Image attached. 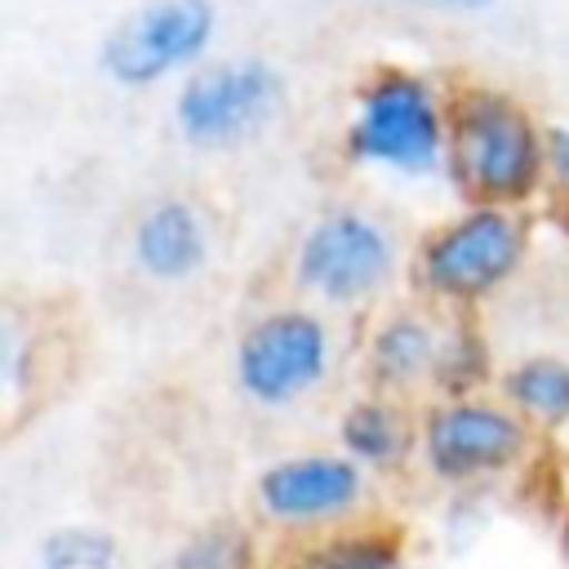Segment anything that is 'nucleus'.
<instances>
[{"label":"nucleus","instance_id":"obj_14","mask_svg":"<svg viewBox=\"0 0 569 569\" xmlns=\"http://www.w3.org/2000/svg\"><path fill=\"white\" fill-rule=\"evenodd\" d=\"M44 569H120V551L98 529H53L40 547Z\"/></svg>","mask_w":569,"mask_h":569},{"label":"nucleus","instance_id":"obj_12","mask_svg":"<svg viewBox=\"0 0 569 569\" xmlns=\"http://www.w3.org/2000/svg\"><path fill=\"white\" fill-rule=\"evenodd\" d=\"M507 396L533 418H569V365L533 356L507 373Z\"/></svg>","mask_w":569,"mask_h":569},{"label":"nucleus","instance_id":"obj_4","mask_svg":"<svg viewBox=\"0 0 569 569\" xmlns=\"http://www.w3.org/2000/svg\"><path fill=\"white\" fill-rule=\"evenodd\" d=\"M284 98V84L271 62L236 58L196 71L173 102V120L191 147H236L258 133Z\"/></svg>","mask_w":569,"mask_h":569},{"label":"nucleus","instance_id":"obj_2","mask_svg":"<svg viewBox=\"0 0 569 569\" xmlns=\"http://www.w3.org/2000/svg\"><path fill=\"white\" fill-rule=\"evenodd\" d=\"M445 147H449V120L440 116L427 80L409 71H382L360 89L347 129L351 160L396 173H427L440 164Z\"/></svg>","mask_w":569,"mask_h":569},{"label":"nucleus","instance_id":"obj_15","mask_svg":"<svg viewBox=\"0 0 569 569\" xmlns=\"http://www.w3.org/2000/svg\"><path fill=\"white\" fill-rule=\"evenodd\" d=\"M298 569H400V547L391 538H333L298 560Z\"/></svg>","mask_w":569,"mask_h":569},{"label":"nucleus","instance_id":"obj_13","mask_svg":"<svg viewBox=\"0 0 569 569\" xmlns=\"http://www.w3.org/2000/svg\"><path fill=\"white\" fill-rule=\"evenodd\" d=\"M342 445L360 462H391L405 449V422L387 405H356L342 418Z\"/></svg>","mask_w":569,"mask_h":569},{"label":"nucleus","instance_id":"obj_17","mask_svg":"<svg viewBox=\"0 0 569 569\" xmlns=\"http://www.w3.org/2000/svg\"><path fill=\"white\" fill-rule=\"evenodd\" d=\"M480 365H485V351H480V342H476L471 333H453L449 347L436 356V373H440V382H445L449 391L471 387L476 373H480Z\"/></svg>","mask_w":569,"mask_h":569},{"label":"nucleus","instance_id":"obj_6","mask_svg":"<svg viewBox=\"0 0 569 569\" xmlns=\"http://www.w3.org/2000/svg\"><path fill=\"white\" fill-rule=\"evenodd\" d=\"M329 369V333L307 311H276L258 320L236 347V378L258 405L298 400Z\"/></svg>","mask_w":569,"mask_h":569},{"label":"nucleus","instance_id":"obj_8","mask_svg":"<svg viewBox=\"0 0 569 569\" xmlns=\"http://www.w3.org/2000/svg\"><path fill=\"white\" fill-rule=\"evenodd\" d=\"M525 449V427L493 405H449L427 422V462L445 480H471L507 467Z\"/></svg>","mask_w":569,"mask_h":569},{"label":"nucleus","instance_id":"obj_9","mask_svg":"<svg viewBox=\"0 0 569 569\" xmlns=\"http://www.w3.org/2000/svg\"><path fill=\"white\" fill-rule=\"evenodd\" d=\"M360 493V471L347 458H329V453H302V458H284L271 471H262L258 480V498L267 507V516L276 520H325L338 516L356 502Z\"/></svg>","mask_w":569,"mask_h":569},{"label":"nucleus","instance_id":"obj_19","mask_svg":"<svg viewBox=\"0 0 569 569\" xmlns=\"http://www.w3.org/2000/svg\"><path fill=\"white\" fill-rule=\"evenodd\" d=\"M400 4H422V9H453V13H467V9H485L493 0H400Z\"/></svg>","mask_w":569,"mask_h":569},{"label":"nucleus","instance_id":"obj_7","mask_svg":"<svg viewBox=\"0 0 569 569\" xmlns=\"http://www.w3.org/2000/svg\"><path fill=\"white\" fill-rule=\"evenodd\" d=\"M387 271H391V240L373 218L356 209H338L320 218L298 249V280L329 302H356L373 293L387 280Z\"/></svg>","mask_w":569,"mask_h":569},{"label":"nucleus","instance_id":"obj_16","mask_svg":"<svg viewBox=\"0 0 569 569\" xmlns=\"http://www.w3.org/2000/svg\"><path fill=\"white\" fill-rule=\"evenodd\" d=\"M240 556H244L240 538L213 529V533L191 538V542L173 556V569H240Z\"/></svg>","mask_w":569,"mask_h":569},{"label":"nucleus","instance_id":"obj_11","mask_svg":"<svg viewBox=\"0 0 569 569\" xmlns=\"http://www.w3.org/2000/svg\"><path fill=\"white\" fill-rule=\"evenodd\" d=\"M369 365L382 382H409L413 373H422L427 365H436V347H431V329L413 316H396L378 329L373 347H369Z\"/></svg>","mask_w":569,"mask_h":569},{"label":"nucleus","instance_id":"obj_3","mask_svg":"<svg viewBox=\"0 0 569 569\" xmlns=\"http://www.w3.org/2000/svg\"><path fill=\"white\" fill-rule=\"evenodd\" d=\"M218 31L213 0H147L102 40V71L124 89H147L204 58Z\"/></svg>","mask_w":569,"mask_h":569},{"label":"nucleus","instance_id":"obj_18","mask_svg":"<svg viewBox=\"0 0 569 569\" xmlns=\"http://www.w3.org/2000/svg\"><path fill=\"white\" fill-rule=\"evenodd\" d=\"M547 160H551V169L569 182V129H551V133H547Z\"/></svg>","mask_w":569,"mask_h":569},{"label":"nucleus","instance_id":"obj_10","mask_svg":"<svg viewBox=\"0 0 569 569\" xmlns=\"http://www.w3.org/2000/svg\"><path fill=\"white\" fill-rule=\"evenodd\" d=\"M133 253L156 280H187L209 258V236L187 200H160L142 213L133 231Z\"/></svg>","mask_w":569,"mask_h":569},{"label":"nucleus","instance_id":"obj_1","mask_svg":"<svg viewBox=\"0 0 569 569\" xmlns=\"http://www.w3.org/2000/svg\"><path fill=\"white\" fill-rule=\"evenodd\" d=\"M449 169L485 204L525 200L538 187L547 142L507 93L471 89L449 111Z\"/></svg>","mask_w":569,"mask_h":569},{"label":"nucleus","instance_id":"obj_5","mask_svg":"<svg viewBox=\"0 0 569 569\" xmlns=\"http://www.w3.org/2000/svg\"><path fill=\"white\" fill-rule=\"evenodd\" d=\"M520 253V222L502 204H480L422 244V280L445 298H480L516 271Z\"/></svg>","mask_w":569,"mask_h":569}]
</instances>
